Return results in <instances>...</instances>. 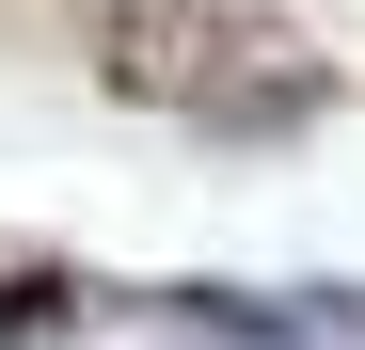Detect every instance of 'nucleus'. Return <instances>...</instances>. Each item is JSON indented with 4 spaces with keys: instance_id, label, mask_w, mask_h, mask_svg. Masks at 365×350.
Wrapping results in <instances>:
<instances>
[{
    "instance_id": "obj_1",
    "label": "nucleus",
    "mask_w": 365,
    "mask_h": 350,
    "mask_svg": "<svg viewBox=\"0 0 365 350\" xmlns=\"http://www.w3.org/2000/svg\"><path fill=\"white\" fill-rule=\"evenodd\" d=\"M80 48H96L111 96H143L207 144H286L334 111V64L255 0H80Z\"/></svg>"
},
{
    "instance_id": "obj_2",
    "label": "nucleus",
    "mask_w": 365,
    "mask_h": 350,
    "mask_svg": "<svg viewBox=\"0 0 365 350\" xmlns=\"http://www.w3.org/2000/svg\"><path fill=\"white\" fill-rule=\"evenodd\" d=\"M80 303H96L80 271H48V255H0V350H48V334H64Z\"/></svg>"
}]
</instances>
